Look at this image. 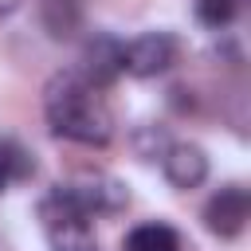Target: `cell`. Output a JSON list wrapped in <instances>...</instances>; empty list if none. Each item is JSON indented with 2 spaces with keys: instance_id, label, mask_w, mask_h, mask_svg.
Returning a JSON list of instances; mask_svg holds the SVG:
<instances>
[{
  "instance_id": "cell-1",
  "label": "cell",
  "mask_w": 251,
  "mask_h": 251,
  "mask_svg": "<svg viewBox=\"0 0 251 251\" xmlns=\"http://www.w3.org/2000/svg\"><path fill=\"white\" fill-rule=\"evenodd\" d=\"M43 114L55 137L78 141V145H106L114 137V118L102 94L82 82L75 71H63L43 90Z\"/></svg>"
},
{
  "instance_id": "cell-2",
  "label": "cell",
  "mask_w": 251,
  "mask_h": 251,
  "mask_svg": "<svg viewBox=\"0 0 251 251\" xmlns=\"http://www.w3.org/2000/svg\"><path fill=\"white\" fill-rule=\"evenodd\" d=\"M59 200H67L71 208H78L82 216H114L129 204V192L122 180L106 176V173H78L63 184L51 188Z\"/></svg>"
},
{
  "instance_id": "cell-3",
  "label": "cell",
  "mask_w": 251,
  "mask_h": 251,
  "mask_svg": "<svg viewBox=\"0 0 251 251\" xmlns=\"http://www.w3.org/2000/svg\"><path fill=\"white\" fill-rule=\"evenodd\" d=\"M39 220H43V235H47L51 251H98L90 216H82L78 208H71L55 192L39 204Z\"/></svg>"
},
{
  "instance_id": "cell-4",
  "label": "cell",
  "mask_w": 251,
  "mask_h": 251,
  "mask_svg": "<svg viewBox=\"0 0 251 251\" xmlns=\"http://www.w3.org/2000/svg\"><path fill=\"white\" fill-rule=\"evenodd\" d=\"M176 51L180 47L169 31H145L122 47V71H129L133 78H157L176 63Z\"/></svg>"
},
{
  "instance_id": "cell-5",
  "label": "cell",
  "mask_w": 251,
  "mask_h": 251,
  "mask_svg": "<svg viewBox=\"0 0 251 251\" xmlns=\"http://www.w3.org/2000/svg\"><path fill=\"white\" fill-rule=\"evenodd\" d=\"M247 216H251V200H247V188H239V184L220 188V192L204 204V224H208V231L220 235V239H235V235L247 227Z\"/></svg>"
},
{
  "instance_id": "cell-6",
  "label": "cell",
  "mask_w": 251,
  "mask_h": 251,
  "mask_svg": "<svg viewBox=\"0 0 251 251\" xmlns=\"http://www.w3.org/2000/svg\"><path fill=\"white\" fill-rule=\"evenodd\" d=\"M122 39H114V35H94L86 47H82V55H78V78L82 82H90L94 90H102V86H110L118 75H122Z\"/></svg>"
},
{
  "instance_id": "cell-7",
  "label": "cell",
  "mask_w": 251,
  "mask_h": 251,
  "mask_svg": "<svg viewBox=\"0 0 251 251\" xmlns=\"http://www.w3.org/2000/svg\"><path fill=\"white\" fill-rule=\"evenodd\" d=\"M165 176H169L173 188H184V192L188 188H200L208 180V157H204V149L192 145V141L169 145L165 149Z\"/></svg>"
},
{
  "instance_id": "cell-8",
  "label": "cell",
  "mask_w": 251,
  "mask_h": 251,
  "mask_svg": "<svg viewBox=\"0 0 251 251\" xmlns=\"http://www.w3.org/2000/svg\"><path fill=\"white\" fill-rule=\"evenodd\" d=\"M122 251H180V235L169 227V224H137Z\"/></svg>"
},
{
  "instance_id": "cell-9",
  "label": "cell",
  "mask_w": 251,
  "mask_h": 251,
  "mask_svg": "<svg viewBox=\"0 0 251 251\" xmlns=\"http://www.w3.org/2000/svg\"><path fill=\"white\" fill-rule=\"evenodd\" d=\"M196 20L204 27H227L235 20V0H196Z\"/></svg>"
},
{
  "instance_id": "cell-10",
  "label": "cell",
  "mask_w": 251,
  "mask_h": 251,
  "mask_svg": "<svg viewBox=\"0 0 251 251\" xmlns=\"http://www.w3.org/2000/svg\"><path fill=\"white\" fill-rule=\"evenodd\" d=\"M20 157H24L20 149H12L8 141H0V192H4V188H8V180L20 173Z\"/></svg>"
}]
</instances>
